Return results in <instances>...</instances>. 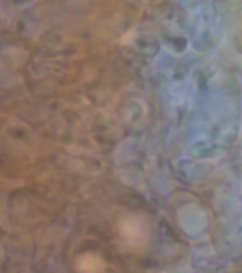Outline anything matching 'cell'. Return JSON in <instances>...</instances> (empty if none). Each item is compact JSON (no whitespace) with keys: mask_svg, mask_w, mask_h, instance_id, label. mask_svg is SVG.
<instances>
[{"mask_svg":"<svg viewBox=\"0 0 242 273\" xmlns=\"http://www.w3.org/2000/svg\"><path fill=\"white\" fill-rule=\"evenodd\" d=\"M78 266L81 267V271L84 272H98L101 270V267L103 265L101 261L94 255H84L79 261Z\"/></svg>","mask_w":242,"mask_h":273,"instance_id":"obj_1","label":"cell"}]
</instances>
